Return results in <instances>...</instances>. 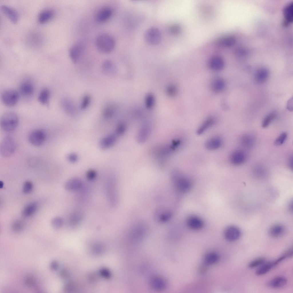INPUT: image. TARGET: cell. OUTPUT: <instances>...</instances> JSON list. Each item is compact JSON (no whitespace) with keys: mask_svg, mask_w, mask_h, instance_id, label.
I'll return each mask as SVG.
<instances>
[{"mask_svg":"<svg viewBox=\"0 0 293 293\" xmlns=\"http://www.w3.org/2000/svg\"><path fill=\"white\" fill-rule=\"evenodd\" d=\"M171 180L175 189L180 193H187L192 188V183L191 181L178 171L173 172Z\"/></svg>","mask_w":293,"mask_h":293,"instance_id":"cell-1","label":"cell"},{"mask_svg":"<svg viewBox=\"0 0 293 293\" xmlns=\"http://www.w3.org/2000/svg\"><path fill=\"white\" fill-rule=\"evenodd\" d=\"M19 119L17 114L12 112H8L4 113L0 119L1 128L6 132H11L17 127Z\"/></svg>","mask_w":293,"mask_h":293,"instance_id":"cell-2","label":"cell"},{"mask_svg":"<svg viewBox=\"0 0 293 293\" xmlns=\"http://www.w3.org/2000/svg\"><path fill=\"white\" fill-rule=\"evenodd\" d=\"M96 45L98 50L103 53L111 52L114 48L115 42L113 38L110 35L102 34L99 35L96 40Z\"/></svg>","mask_w":293,"mask_h":293,"instance_id":"cell-3","label":"cell"},{"mask_svg":"<svg viewBox=\"0 0 293 293\" xmlns=\"http://www.w3.org/2000/svg\"><path fill=\"white\" fill-rule=\"evenodd\" d=\"M16 147V143L14 139L10 136H6L1 143L0 154L4 157H9L14 153Z\"/></svg>","mask_w":293,"mask_h":293,"instance_id":"cell-4","label":"cell"},{"mask_svg":"<svg viewBox=\"0 0 293 293\" xmlns=\"http://www.w3.org/2000/svg\"><path fill=\"white\" fill-rule=\"evenodd\" d=\"M144 37L147 43L154 45L160 43L161 40L162 35L160 31L158 28L152 27L148 29L146 31Z\"/></svg>","mask_w":293,"mask_h":293,"instance_id":"cell-5","label":"cell"},{"mask_svg":"<svg viewBox=\"0 0 293 293\" xmlns=\"http://www.w3.org/2000/svg\"><path fill=\"white\" fill-rule=\"evenodd\" d=\"M19 98L18 92L13 89H7L4 91L1 95L3 103L6 106L12 107L17 103Z\"/></svg>","mask_w":293,"mask_h":293,"instance_id":"cell-6","label":"cell"},{"mask_svg":"<svg viewBox=\"0 0 293 293\" xmlns=\"http://www.w3.org/2000/svg\"><path fill=\"white\" fill-rule=\"evenodd\" d=\"M46 135L45 131L41 129H36L31 131L28 136V140L32 145L39 146L45 141Z\"/></svg>","mask_w":293,"mask_h":293,"instance_id":"cell-7","label":"cell"},{"mask_svg":"<svg viewBox=\"0 0 293 293\" xmlns=\"http://www.w3.org/2000/svg\"><path fill=\"white\" fill-rule=\"evenodd\" d=\"M172 215L171 212L163 206H161L157 208L153 214L154 218L155 221L161 223H165L169 221L171 218Z\"/></svg>","mask_w":293,"mask_h":293,"instance_id":"cell-8","label":"cell"},{"mask_svg":"<svg viewBox=\"0 0 293 293\" xmlns=\"http://www.w3.org/2000/svg\"><path fill=\"white\" fill-rule=\"evenodd\" d=\"M114 179H109L106 184V191L108 200L111 204L115 205L118 201L116 184Z\"/></svg>","mask_w":293,"mask_h":293,"instance_id":"cell-9","label":"cell"},{"mask_svg":"<svg viewBox=\"0 0 293 293\" xmlns=\"http://www.w3.org/2000/svg\"><path fill=\"white\" fill-rule=\"evenodd\" d=\"M224 236L225 239L230 242L238 240L241 235V231L238 227L233 225H229L225 229Z\"/></svg>","mask_w":293,"mask_h":293,"instance_id":"cell-10","label":"cell"},{"mask_svg":"<svg viewBox=\"0 0 293 293\" xmlns=\"http://www.w3.org/2000/svg\"><path fill=\"white\" fill-rule=\"evenodd\" d=\"M247 156L243 151L237 149L233 151L229 157V161L231 164L239 166L243 164L246 161Z\"/></svg>","mask_w":293,"mask_h":293,"instance_id":"cell-11","label":"cell"},{"mask_svg":"<svg viewBox=\"0 0 293 293\" xmlns=\"http://www.w3.org/2000/svg\"><path fill=\"white\" fill-rule=\"evenodd\" d=\"M225 61L223 58L218 55H214L211 57L208 62L209 69L215 72H220L224 68Z\"/></svg>","mask_w":293,"mask_h":293,"instance_id":"cell-12","label":"cell"},{"mask_svg":"<svg viewBox=\"0 0 293 293\" xmlns=\"http://www.w3.org/2000/svg\"><path fill=\"white\" fill-rule=\"evenodd\" d=\"M62 108L66 113L71 116L76 114L77 108L74 102L70 98H63L61 102Z\"/></svg>","mask_w":293,"mask_h":293,"instance_id":"cell-13","label":"cell"},{"mask_svg":"<svg viewBox=\"0 0 293 293\" xmlns=\"http://www.w3.org/2000/svg\"><path fill=\"white\" fill-rule=\"evenodd\" d=\"M116 140V135L110 134L102 138L99 142L100 148L103 150L110 149L115 144Z\"/></svg>","mask_w":293,"mask_h":293,"instance_id":"cell-14","label":"cell"},{"mask_svg":"<svg viewBox=\"0 0 293 293\" xmlns=\"http://www.w3.org/2000/svg\"><path fill=\"white\" fill-rule=\"evenodd\" d=\"M83 50V47L80 43L75 44L70 48L69 51V56L73 62L76 64L79 62L82 54Z\"/></svg>","mask_w":293,"mask_h":293,"instance_id":"cell-15","label":"cell"},{"mask_svg":"<svg viewBox=\"0 0 293 293\" xmlns=\"http://www.w3.org/2000/svg\"><path fill=\"white\" fill-rule=\"evenodd\" d=\"M223 143V139L220 137L215 136L206 140L205 143V147L208 150L213 151L219 149Z\"/></svg>","mask_w":293,"mask_h":293,"instance_id":"cell-16","label":"cell"},{"mask_svg":"<svg viewBox=\"0 0 293 293\" xmlns=\"http://www.w3.org/2000/svg\"><path fill=\"white\" fill-rule=\"evenodd\" d=\"M285 227L280 223H276L270 226L268 230L269 235L273 238H278L283 236L285 233Z\"/></svg>","mask_w":293,"mask_h":293,"instance_id":"cell-17","label":"cell"},{"mask_svg":"<svg viewBox=\"0 0 293 293\" xmlns=\"http://www.w3.org/2000/svg\"><path fill=\"white\" fill-rule=\"evenodd\" d=\"M112 13V10L110 7H104L98 12L96 16V20L99 23L104 22L110 18Z\"/></svg>","mask_w":293,"mask_h":293,"instance_id":"cell-18","label":"cell"},{"mask_svg":"<svg viewBox=\"0 0 293 293\" xmlns=\"http://www.w3.org/2000/svg\"><path fill=\"white\" fill-rule=\"evenodd\" d=\"M187 224L190 229L193 230H198L203 227L204 222L200 217L193 215L187 218Z\"/></svg>","mask_w":293,"mask_h":293,"instance_id":"cell-19","label":"cell"},{"mask_svg":"<svg viewBox=\"0 0 293 293\" xmlns=\"http://www.w3.org/2000/svg\"><path fill=\"white\" fill-rule=\"evenodd\" d=\"M226 86L224 80L220 77L214 78L211 83V88L213 92L215 93H220L225 89Z\"/></svg>","mask_w":293,"mask_h":293,"instance_id":"cell-20","label":"cell"},{"mask_svg":"<svg viewBox=\"0 0 293 293\" xmlns=\"http://www.w3.org/2000/svg\"><path fill=\"white\" fill-rule=\"evenodd\" d=\"M287 282V279L284 276H278L275 277L269 281L267 286L271 288L279 289L285 286Z\"/></svg>","mask_w":293,"mask_h":293,"instance_id":"cell-21","label":"cell"},{"mask_svg":"<svg viewBox=\"0 0 293 293\" xmlns=\"http://www.w3.org/2000/svg\"><path fill=\"white\" fill-rule=\"evenodd\" d=\"M269 71L264 68H261L258 70L254 75V80L258 84H262L267 81L269 76Z\"/></svg>","mask_w":293,"mask_h":293,"instance_id":"cell-22","label":"cell"},{"mask_svg":"<svg viewBox=\"0 0 293 293\" xmlns=\"http://www.w3.org/2000/svg\"><path fill=\"white\" fill-rule=\"evenodd\" d=\"M149 283L152 288L157 290H163L167 286L166 282L165 279L158 276L152 277L150 280Z\"/></svg>","mask_w":293,"mask_h":293,"instance_id":"cell-23","label":"cell"},{"mask_svg":"<svg viewBox=\"0 0 293 293\" xmlns=\"http://www.w3.org/2000/svg\"><path fill=\"white\" fill-rule=\"evenodd\" d=\"M215 118L213 116H210L206 119L198 128L197 131L198 135L203 134L215 124Z\"/></svg>","mask_w":293,"mask_h":293,"instance_id":"cell-24","label":"cell"},{"mask_svg":"<svg viewBox=\"0 0 293 293\" xmlns=\"http://www.w3.org/2000/svg\"><path fill=\"white\" fill-rule=\"evenodd\" d=\"M1 9L3 13L13 23L17 22L18 20L17 13L13 9L5 5H2Z\"/></svg>","mask_w":293,"mask_h":293,"instance_id":"cell-25","label":"cell"},{"mask_svg":"<svg viewBox=\"0 0 293 293\" xmlns=\"http://www.w3.org/2000/svg\"><path fill=\"white\" fill-rule=\"evenodd\" d=\"M83 186V183L80 179L73 178L68 180L65 183L66 189L69 191H76L81 189Z\"/></svg>","mask_w":293,"mask_h":293,"instance_id":"cell-26","label":"cell"},{"mask_svg":"<svg viewBox=\"0 0 293 293\" xmlns=\"http://www.w3.org/2000/svg\"><path fill=\"white\" fill-rule=\"evenodd\" d=\"M101 70L104 74L107 76H112L114 74L116 69L115 64L110 60H106L102 63Z\"/></svg>","mask_w":293,"mask_h":293,"instance_id":"cell-27","label":"cell"},{"mask_svg":"<svg viewBox=\"0 0 293 293\" xmlns=\"http://www.w3.org/2000/svg\"><path fill=\"white\" fill-rule=\"evenodd\" d=\"M38 204L35 202L30 203L23 209L22 211V216L25 218H28L33 215L38 209Z\"/></svg>","mask_w":293,"mask_h":293,"instance_id":"cell-28","label":"cell"},{"mask_svg":"<svg viewBox=\"0 0 293 293\" xmlns=\"http://www.w3.org/2000/svg\"><path fill=\"white\" fill-rule=\"evenodd\" d=\"M116 112V108L114 105L112 103H108L105 105L102 111V115L106 120H108L112 118Z\"/></svg>","mask_w":293,"mask_h":293,"instance_id":"cell-29","label":"cell"},{"mask_svg":"<svg viewBox=\"0 0 293 293\" xmlns=\"http://www.w3.org/2000/svg\"><path fill=\"white\" fill-rule=\"evenodd\" d=\"M19 90L22 95L26 96H29L33 93L34 88L31 82L25 81L21 84L19 87Z\"/></svg>","mask_w":293,"mask_h":293,"instance_id":"cell-30","label":"cell"},{"mask_svg":"<svg viewBox=\"0 0 293 293\" xmlns=\"http://www.w3.org/2000/svg\"><path fill=\"white\" fill-rule=\"evenodd\" d=\"M240 142L241 145L247 149H250L254 146L255 140L252 136L247 134L242 135L241 137Z\"/></svg>","mask_w":293,"mask_h":293,"instance_id":"cell-31","label":"cell"},{"mask_svg":"<svg viewBox=\"0 0 293 293\" xmlns=\"http://www.w3.org/2000/svg\"><path fill=\"white\" fill-rule=\"evenodd\" d=\"M54 13L51 9H46L41 11L38 17V21L40 23L47 22L52 19L54 15Z\"/></svg>","mask_w":293,"mask_h":293,"instance_id":"cell-32","label":"cell"},{"mask_svg":"<svg viewBox=\"0 0 293 293\" xmlns=\"http://www.w3.org/2000/svg\"><path fill=\"white\" fill-rule=\"evenodd\" d=\"M50 93L49 90L47 88L42 89L39 93L38 99L41 104L48 106L50 97Z\"/></svg>","mask_w":293,"mask_h":293,"instance_id":"cell-33","label":"cell"},{"mask_svg":"<svg viewBox=\"0 0 293 293\" xmlns=\"http://www.w3.org/2000/svg\"><path fill=\"white\" fill-rule=\"evenodd\" d=\"M235 41V38L234 36L229 35L219 39L217 41V43L221 46L229 47L233 45Z\"/></svg>","mask_w":293,"mask_h":293,"instance_id":"cell-34","label":"cell"},{"mask_svg":"<svg viewBox=\"0 0 293 293\" xmlns=\"http://www.w3.org/2000/svg\"><path fill=\"white\" fill-rule=\"evenodd\" d=\"M284 14L285 19V23H290L292 22L293 19V4L290 3L284 8Z\"/></svg>","mask_w":293,"mask_h":293,"instance_id":"cell-35","label":"cell"},{"mask_svg":"<svg viewBox=\"0 0 293 293\" xmlns=\"http://www.w3.org/2000/svg\"><path fill=\"white\" fill-rule=\"evenodd\" d=\"M274 267L273 262H265L257 269L256 274L258 276L264 275L269 272Z\"/></svg>","mask_w":293,"mask_h":293,"instance_id":"cell-36","label":"cell"},{"mask_svg":"<svg viewBox=\"0 0 293 293\" xmlns=\"http://www.w3.org/2000/svg\"><path fill=\"white\" fill-rule=\"evenodd\" d=\"M253 173L254 176L259 179H263L267 177V173L266 169L260 165H256L253 169Z\"/></svg>","mask_w":293,"mask_h":293,"instance_id":"cell-37","label":"cell"},{"mask_svg":"<svg viewBox=\"0 0 293 293\" xmlns=\"http://www.w3.org/2000/svg\"><path fill=\"white\" fill-rule=\"evenodd\" d=\"M82 218V215L80 212H73L70 216L69 219V224L72 227L76 226L80 223Z\"/></svg>","mask_w":293,"mask_h":293,"instance_id":"cell-38","label":"cell"},{"mask_svg":"<svg viewBox=\"0 0 293 293\" xmlns=\"http://www.w3.org/2000/svg\"><path fill=\"white\" fill-rule=\"evenodd\" d=\"M92 98L89 94H86L82 97L80 104V108L82 110L87 109L89 106L92 102Z\"/></svg>","mask_w":293,"mask_h":293,"instance_id":"cell-39","label":"cell"},{"mask_svg":"<svg viewBox=\"0 0 293 293\" xmlns=\"http://www.w3.org/2000/svg\"><path fill=\"white\" fill-rule=\"evenodd\" d=\"M219 259V256L216 253L212 252L207 254L204 258L205 263L207 265L213 264L216 262Z\"/></svg>","mask_w":293,"mask_h":293,"instance_id":"cell-40","label":"cell"},{"mask_svg":"<svg viewBox=\"0 0 293 293\" xmlns=\"http://www.w3.org/2000/svg\"><path fill=\"white\" fill-rule=\"evenodd\" d=\"M276 116V113L275 112H272L267 115L262 121V127L265 128L268 127L274 119Z\"/></svg>","mask_w":293,"mask_h":293,"instance_id":"cell-41","label":"cell"},{"mask_svg":"<svg viewBox=\"0 0 293 293\" xmlns=\"http://www.w3.org/2000/svg\"><path fill=\"white\" fill-rule=\"evenodd\" d=\"M25 224L22 221L18 219L14 221L11 224V228L16 232L22 231L24 228Z\"/></svg>","mask_w":293,"mask_h":293,"instance_id":"cell-42","label":"cell"},{"mask_svg":"<svg viewBox=\"0 0 293 293\" xmlns=\"http://www.w3.org/2000/svg\"><path fill=\"white\" fill-rule=\"evenodd\" d=\"M155 98L154 96L151 93L148 94L145 98V105L146 107L149 109L152 108L154 106Z\"/></svg>","mask_w":293,"mask_h":293,"instance_id":"cell-43","label":"cell"},{"mask_svg":"<svg viewBox=\"0 0 293 293\" xmlns=\"http://www.w3.org/2000/svg\"><path fill=\"white\" fill-rule=\"evenodd\" d=\"M266 260L263 257L258 258L251 261L248 264L249 268H255L261 265L265 262Z\"/></svg>","mask_w":293,"mask_h":293,"instance_id":"cell-44","label":"cell"},{"mask_svg":"<svg viewBox=\"0 0 293 293\" xmlns=\"http://www.w3.org/2000/svg\"><path fill=\"white\" fill-rule=\"evenodd\" d=\"M287 136L288 134L286 132H282L275 139L274 142V144L277 146L282 145L286 141Z\"/></svg>","mask_w":293,"mask_h":293,"instance_id":"cell-45","label":"cell"},{"mask_svg":"<svg viewBox=\"0 0 293 293\" xmlns=\"http://www.w3.org/2000/svg\"><path fill=\"white\" fill-rule=\"evenodd\" d=\"M25 283L26 285L30 288H35L37 286V281L33 276H29L25 279Z\"/></svg>","mask_w":293,"mask_h":293,"instance_id":"cell-46","label":"cell"},{"mask_svg":"<svg viewBox=\"0 0 293 293\" xmlns=\"http://www.w3.org/2000/svg\"><path fill=\"white\" fill-rule=\"evenodd\" d=\"M64 221L63 219L60 217H56L54 218L51 221V225L53 228L58 229L62 225Z\"/></svg>","mask_w":293,"mask_h":293,"instance_id":"cell-47","label":"cell"},{"mask_svg":"<svg viewBox=\"0 0 293 293\" xmlns=\"http://www.w3.org/2000/svg\"><path fill=\"white\" fill-rule=\"evenodd\" d=\"M33 189V184L32 182L27 181L25 182L23 186L22 191L25 194H28L32 191Z\"/></svg>","mask_w":293,"mask_h":293,"instance_id":"cell-48","label":"cell"},{"mask_svg":"<svg viewBox=\"0 0 293 293\" xmlns=\"http://www.w3.org/2000/svg\"><path fill=\"white\" fill-rule=\"evenodd\" d=\"M166 93L170 97H173L175 96L177 92V89L174 85H170L168 86L166 88Z\"/></svg>","mask_w":293,"mask_h":293,"instance_id":"cell-49","label":"cell"},{"mask_svg":"<svg viewBox=\"0 0 293 293\" xmlns=\"http://www.w3.org/2000/svg\"><path fill=\"white\" fill-rule=\"evenodd\" d=\"M66 159L69 162L74 163L78 161L79 157L77 154L74 153H71L68 154L66 156Z\"/></svg>","mask_w":293,"mask_h":293,"instance_id":"cell-50","label":"cell"},{"mask_svg":"<svg viewBox=\"0 0 293 293\" xmlns=\"http://www.w3.org/2000/svg\"><path fill=\"white\" fill-rule=\"evenodd\" d=\"M97 173L96 171L93 169L88 170L86 173L87 178L89 180H92L96 177Z\"/></svg>","mask_w":293,"mask_h":293,"instance_id":"cell-51","label":"cell"},{"mask_svg":"<svg viewBox=\"0 0 293 293\" xmlns=\"http://www.w3.org/2000/svg\"><path fill=\"white\" fill-rule=\"evenodd\" d=\"M170 32L172 34L176 35L178 33L180 30L179 26L177 24L172 25L169 28Z\"/></svg>","mask_w":293,"mask_h":293,"instance_id":"cell-52","label":"cell"},{"mask_svg":"<svg viewBox=\"0 0 293 293\" xmlns=\"http://www.w3.org/2000/svg\"><path fill=\"white\" fill-rule=\"evenodd\" d=\"M100 273L102 275L106 278H109L110 277V272L108 270L105 268L102 269L100 270Z\"/></svg>","mask_w":293,"mask_h":293,"instance_id":"cell-53","label":"cell"},{"mask_svg":"<svg viewBox=\"0 0 293 293\" xmlns=\"http://www.w3.org/2000/svg\"><path fill=\"white\" fill-rule=\"evenodd\" d=\"M293 249L292 246H291L287 249L284 253L286 256L287 258L292 257L293 256Z\"/></svg>","mask_w":293,"mask_h":293,"instance_id":"cell-54","label":"cell"},{"mask_svg":"<svg viewBox=\"0 0 293 293\" xmlns=\"http://www.w3.org/2000/svg\"><path fill=\"white\" fill-rule=\"evenodd\" d=\"M50 266L52 270H56L58 268V263L56 261L53 260L51 262Z\"/></svg>","mask_w":293,"mask_h":293,"instance_id":"cell-55","label":"cell"},{"mask_svg":"<svg viewBox=\"0 0 293 293\" xmlns=\"http://www.w3.org/2000/svg\"><path fill=\"white\" fill-rule=\"evenodd\" d=\"M287 108L289 111H292L293 110L292 98H290L288 100L287 103Z\"/></svg>","mask_w":293,"mask_h":293,"instance_id":"cell-56","label":"cell"},{"mask_svg":"<svg viewBox=\"0 0 293 293\" xmlns=\"http://www.w3.org/2000/svg\"><path fill=\"white\" fill-rule=\"evenodd\" d=\"M288 164L290 169L292 170L293 169V157L290 156L289 157L288 160Z\"/></svg>","mask_w":293,"mask_h":293,"instance_id":"cell-57","label":"cell"},{"mask_svg":"<svg viewBox=\"0 0 293 293\" xmlns=\"http://www.w3.org/2000/svg\"><path fill=\"white\" fill-rule=\"evenodd\" d=\"M60 276L62 278H65L67 276V272L65 270H62L60 272Z\"/></svg>","mask_w":293,"mask_h":293,"instance_id":"cell-58","label":"cell"},{"mask_svg":"<svg viewBox=\"0 0 293 293\" xmlns=\"http://www.w3.org/2000/svg\"><path fill=\"white\" fill-rule=\"evenodd\" d=\"M288 209L290 212L292 211V202H290L288 205Z\"/></svg>","mask_w":293,"mask_h":293,"instance_id":"cell-59","label":"cell"}]
</instances>
